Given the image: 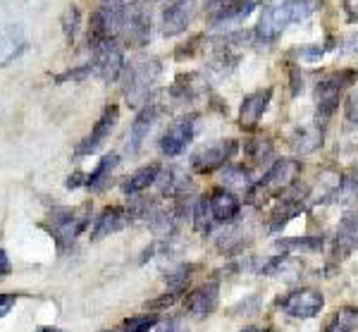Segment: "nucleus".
Wrapping results in <instances>:
<instances>
[{
	"mask_svg": "<svg viewBox=\"0 0 358 332\" xmlns=\"http://www.w3.org/2000/svg\"><path fill=\"white\" fill-rule=\"evenodd\" d=\"M315 3L313 0H282L277 5H270L261 13L256 27V39L261 43H275L282 36L287 27L294 22H303L313 15Z\"/></svg>",
	"mask_w": 358,
	"mask_h": 332,
	"instance_id": "nucleus-1",
	"label": "nucleus"
},
{
	"mask_svg": "<svg viewBox=\"0 0 358 332\" xmlns=\"http://www.w3.org/2000/svg\"><path fill=\"white\" fill-rule=\"evenodd\" d=\"M301 174V160L294 158H280L270 165V170L263 174L261 182H256L248 191V201L253 206H263L265 201L275 199V196L289 191L296 184V177Z\"/></svg>",
	"mask_w": 358,
	"mask_h": 332,
	"instance_id": "nucleus-2",
	"label": "nucleus"
},
{
	"mask_svg": "<svg viewBox=\"0 0 358 332\" xmlns=\"http://www.w3.org/2000/svg\"><path fill=\"white\" fill-rule=\"evenodd\" d=\"M160 77V62L151 60H136L124 69V98L129 106L143 108L148 106V98L155 89V81Z\"/></svg>",
	"mask_w": 358,
	"mask_h": 332,
	"instance_id": "nucleus-3",
	"label": "nucleus"
},
{
	"mask_svg": "<svg viewBox=\"0 0 358 332\" xmlns=\"http://www.w3.org/2000/svg\"><path fill=\"white\" fill-rule=\"evenodd\" d=\"M91 223V206L84 203L79 208H53L48 215V230L53 235L57 249H67L77 242V237Z\"/></svg>",
	"mask_w": 358,
	"mask_h": 332,
	"instance_id": "nucleus-4",
	"label": "nucleus"
},
{
	"mask_svg": "<svg viewBox=\"0 0 358 332\" xmlns=\"http://www.w3.org/2000/svg\"><path fill=\"white\" fill-rule=\"evenodd\" d=\"M356 81V72L354 69H339V72L327 74L325 79L317 81L315 86V110L317 118L327 120L334 115V110L339 108V101H342L344 91L349 84Z\"/></svg>",
	"mask_w": 358,
	"mask_h": 332,
	"instance_id": "nucleus-5",
	"label": "nucleus"
},
{
	"mask_svg": "<svg viewBox=\"0 0 358 332\" xmlns=\"http://www.w3.org/2000/svg\"><path fill=\"white\" fill-rule=\"evenodd\" d=\"M117 41H124L131 48H143L151 41V15L141 3H122Z\"/></svg>",
	"mask_w": 358,
	"mask_h": 332,
	"instance_id": "nucleus-6",
	"label": "nucleus"
},
{
	"mask_svg": "<svg viewBox=\"0 0 358 332\" xmlns=\"http://www.w3.org/2000/svg\"><path fill=\"white\" fill-rule=\"evenodd\" d=\"M94 74L98 79H103L106 84H113L124 74V50L120 46L117 39H108L96 43L94 48Z\"/></svg>",
	"mask_w": 358,
	"mask_h": 332,
	"instance_id": "nucleus-7",
	"label": "nucleus"
},
{
	"mask_svg": "<svg viewBox=\"0 0 358 332\" xmlns=\"http://www.w3.org/2000/svg\"><path fill=\"white\" fill-rule=\"evenodd\" d=\"M322 306H325V296L313 287L294 289V292L277 299V308H280L282 313H287L289 318H299V320L315 318L317 313L322 311Z\"/></svg>",
	"mask_w": 358,
	"mask_h": 332,
	"instance_id": "nucleus-8",
	"label": "nucleus"
},
{
	"mask_svg": "<svg viewBox=\"0 0 358 332\" xmlns=\"http://www.w3.org/2000/svg\"><path fill=\"white\" fill-rule=\"evenodd\" d=\"M236 151H239V144L234 139H222V141L208 144V146H201L192 155V167L201 174H210L227 165L234 158Z\"/></svg>",
	"mask_w": 358,
	"mask_h": 332,
	"instance_id": "nucleus-9",
	"label": "nucleus"
},
{
	"mask_svg": "<svg viewBox=\"0 0 358 332\" xmlns=\"http://www.w3.org/2000/svg\"><path fill=\"white\" fill-rule=\"evenodd\" d=\"M203 8L213 25L224 27L244 22L258 8V0H203Z\"/></svg>",
	"mask_w": 358,
	"mask_h": 332,
	"instance_id": "nucleus-10",
	"label": "nucleus"
},
{
	"mask_svg": "<svg viewBox=\"0 0 358 332\" xmlns=\"http://www.w3.org/2000/svg\"><path fill=\"white\" fill-rule=\"evenodd\" d=\"M196 120H199L196 115H184V118L172 122V125L163 132V137H160V151H163L165 155H170V158L182 155L189 144L194 141Z\"/></svg>",
	"mask_w": 358,
	"mask_h": 332,
	"instance_id": "nucleus-11",
	"label": "nucleus"
},
{
	"mask_svg": "<svg viewBox=\"0 0 358 332\" xmlns=\"http://www.w3.org/2000/svg\"><path fill=\"white\" fill-rule=\"evenodd\" d=\"M117 120H120V108H117V106H108V108L101 113V118H98V122L94 125V130H91L89 137H86L84 141L77 146V151H74V155H77V158H82V155L96 153V151L101 148L103 144H106V139L113 134L115 125H117Z\"/></svg>",
	"mask_w": 358,
	"mask_h": 332,
	"instance_id": "nucleus-12",
	"label": "nucleus"
},
{
	"mask_svg": "<svg viewBox=\"0 0 358 332\" xmlns=\"http://www.w3.org/2000/svg\"><path fill=\"white\" fill-rule=\"evenodd\" d=\"M134 213L131 208L124 206H108L98 213V218L91 225V240H103V237H110L115 232H122L124 227L131 225Z\"/></svg>",
	"mask_w": 358,
	"mask_h": 332,
	"instance_id": "nucleus-13",
	"label": "nucleus"
},
{
	"mask_svg": "<svg viewBox=\"0 0 358 332\" xmlns=\"http://www.w3.org/2000/svg\"><path fill=\"white\" fill-rule=\"evenodd\" d=\"M270 101H273V89L270 86H265V89H258L253 93H248L244 96V101H241V108H239V127L244 132H253L258 127V122L265 115V110H268Z\"/></svg>",
	"mask_w": 358,
	"mask_h": 332,
	"instance_id": "nucleus-14",
	"label": "nucleus"
},
{
	"mask_svg": "<svg viewBox=\"0 0 358 332\" xmlns=\"http://www.w3.org/2000/svg\"><path fill=\"white\" fill-rule=\"evenodd\" d=\"M196 17V0H170V5L163 13V34L165 36H177L187 32V27Z\"/></svg>",
	"mask_w": 358,
	"mask_h": 332,
	"instance_id": "nucleus-15",
	"label": "nucleus"
},
{
	"mask_svg": "<svg viewBox=\"0 0 358 332\" xmlns=\"http://www.w3.org/2000/svg\"><path fill=\"white\" fill-rule=\"evenodd\" d=\"M217 299H220V282H217V279H210V282L196 287L194 292L187 296L184 306H187L189 316L208 318L217 308Z\"/></svg>",
	"mask_w": 358,
	"mask_h": 332,
	"instance_id": "nucleus-16",
	"label": "nucleus"
},
{
	"mask_svg": "<svg viewBox=\"0 0 358 332\" xmlns=\"http://www.w3.org/2000/svg\"><path fill=\"white\" fill-rule=\"evenodd\" d=\"M158 115H160V110H158V106H153V103L143 106L136 113V118L129 127V134H127V151H129L131 155L138 153V148L143 146V141L148 139V132L153 130Z\"/></svg>",
	"mask_w": 358,
	"mask_h": 332,
	"instance_id": "nucleus-17",
	"label": "nucleus"
},
{
	"mask_svg": "<svg viewBox=\"0 0 358 332\" xmlns=\"http://www.w3.org/2000/svg\"><path fill=\"white\" fill-rule=\"evenodd\" d=\"M208 201H210V211H213L215 223L229 225V223H234V220L239 218L241 201H239V196H236L234 191L220 186V189H215L210 196H208Z\"/></svg>",
	"mask_w": 358,
	"mask_h": 332,
	"instance_id": "nucleus-18",
	"label": "nucleus"
},
{
	"mask_svg": "<svg viewBox=\"0 0 358 332\" xmlns=\"http://www.w3.org/2000/svg\"><path fill=\"white\" fill-rule=\"evenodd\" d=\"M155 184H158L163 196H167V199H179V201L187 199V194L194 189L192 177H189L187 170H182V167H167V170L160 172Z\"/></svg>",
	"mask_w": 358,
	"mask_h": 332,
	"instance_id": "nucleus-19",
	"label": "nucleus"
},
{
	"mask_svg": "<svg viewBox=\"0 0 358 332\" xmlns=\"http://www.w3.org/2000/svg\"><path fill=\"white\" fill-rule=\"evenodd\" d=\"M358 249V211L346 213L334 235V254L339 258H346Z\"/></svg>",
	"mask_w": 358,
	"mask_h": 332,
	"instance_id": "nucleus-20",
	"label": "nucleus"
},
{
	"mask_svg": "<svg viewBox=\"0 0 358 332\" xmlns=\"http://www.w3.org/2000/svg\"><path fill=\"white\" fill-rule=\"evenodd\" d=\"M160 172H163V167L158 165V162H151V165H143L138 167V170L134 174H129V177L122 182V191L127 196H138L141 191H146L148 186H153L155 182H158Z\"/></svg>",
	"mask_w": 358,
	"mask_h": 332,
	"instance_id": "nucleus-21",
	"label": "nucleus"
},
{
	"mask_svg": "<svg viewBox=\"0 0 358 332\" xmlns=\"http://www.w3.org/2000/svg\"><path fill=\"white\" fill-rule=\"evenodd\" d=\"M27 50V39L20 27H10L0 34V67H8Z\"/></svg>",
	"mask_w": 358,
	"mask_h": 332,
	"instance_id": "nucleus-22",
	"label": "nucleus"
},
{
	"mask_svg": "<svg viewBox=\"0 0 358 332\" xmlns=\"http://www.w3.org/2000/svg\"><path fill=\"white\" fill-rule=\"evenodd\" d=\"M120 162V155L117 153H110V155H103L101 160H98V165L94 167V172L86 174V186L94 191H101L103 186L108 184V179H110L113 170L117 167Z\"/></svg>",
	"mask_w": 358,
	"mask_h": 332,
	"instance_id": "nucleus-23",
	"label": "nucleus"
},
{
	"mask_svg": "<svg viewBox=\"0 0 358 332\" xmlns=\"http://www.w3.org/2000/svg\"><path fill=\"white\" fill-rule=\"evenodd\" d=\"M322 139H325V134H322V127H303V130H299L294 134L292 139V146L296 153H313L322 146Z\"/></svg>",
	"mask_w": 358,
	"mask_h": 332,
	"instance_id": "nucleus-24",
	"label": "nucleus"
},
{
	"mask_svg": "<svg viewBox=\"0 0 358 332\" xmlns=\"http://www.w3.org/2000/svg\"><path fill=\"white\" fill-rule=\"evenodd\" d=\"M222 184L224 189L229 191H244V194H248L253 186V179H251V172L246 170L244 165H224L222 170Z\"/></svg>",
	"mask_w": 358,
	"mask_h": 332,
	"instance_id": "nucleus-25",
	"label": "nucleus"
},
{
	"mask_svg": "<svg viewBox=\"0 0 358 332\" xmlns=\"http://www.w3.org/2000/svg\"><path fill=\"white\" fill-rule=\"evenodd\" d=\"M356 330H358V308L356 306L337 308L325 328V332H356Z\"/></svg>",
	"mask_w": 358,
	"mask_h": 332,
	"instance_id": "nucleus-26",
	"label": "nucleus"
},
{
	"mask_svg": "<svg viewBox=\"0 0 358 332\" xmlns=\"http://www.w3.org/2000/svg\"><path fill=\"white\" fill-rule=\"evenodd\" d=\"M322 247V237H294V240H277L275 242V249H280L282 254H299V251H317Z\"/></svg>",
	"mask_w": 358,
	"mask_h": 332,
	"instance_id": "nucleus-27",
	"label": "nucleus"
},
{
	"mask_svg": "<svg viewBox=\"0 0 358 332\" xmlns=\"http://www.w3.org/2000/svg\"><path fill=\"white\" fill-rule=\"evenodd\" d=\"M192 218H194V227L196 232H201V235H210L213 225H215V218H213V211H210V201L206 199H199L194 203L192 208Z\"/></svg>",
	"mask_w": 358,
	"mask_h": 332,
	"instance_id": "nucleus-28",
	"label": "nucleus"
},
{
	"mask_svg": "<svg viewBox=\"0 0 358 332\" xmlns=\"http://www.w3.org/2000/svg\"><path fill=\"white\" fill-rule=\"evenodd\" d=\"M192 272H194V265L192 263H184V265H177L175 270H170V275L165 277L167 282V292L179 296L187 289L189 279H192Z\"/></svg>",
	"mask_w": 358,
	"mask_h": 332,
	"instance_id": "nucleus-29",
	"label": "nucleus"
},
{
	"mask_svg": "<svg viewBox=\"0 0 358 332\" xmlns=\"http://www.w3.org/2000/svg\"><path fill=\"white\" fill-rule=\"evenodd\" d=\"M244 153L253 162H263L273 155V144H270L268 139H251V141L244 144Z\"/></svg>",
	"mask_w": 358,
	"mask_h": 332,
	"instance_id": "nucleus-30",
	"label": "nucleus"
},
{
	"mask_svg": "<svg viewBox=\"0 0 358 332\" xmlns=\"http://www.w3.org/2000/svg\"><path fill=\"white\" fill-rule=\"evenodd\" d=\"M332 201L344 203V206H346V203L358 201V177H342V184L337 186Z\"/></svg>",
	"mask_w": 358,
	"mask_h": 332,
	"instance_id": "nucleus-31",
	"label": "nucleus"
},
{
	"mask_svg": "<svg viewBox=\"0 0 358 332\" xmlns=\"http://www.w3.org/2000/svg\"><path fill=\"white\" fill-rule=\"evenodd\" d=\"M155 325H158V316H155V313H143V316L127 318L120 332H148L151 328H155Z\"/></svg>",
	"mask_w": 358,
	"mask_h": 332,
	"instance_id": "nucleus-32",
	"label": "nucleus"
},
{
	"mask_svg": "<svg viewBox=\"0 0 358 332\" xmlns=\"http://www.w3.org/2000/svg\"><path fill=\"white\" fill-rule=\"evenodd\" d=\"M79 20H82V13H79L77 5H69L65 10V15H62V32H65V39L67 41H74L79 32Z\"/></svg>",
	"mask_w": 358,
	"mask_h": 332,
	"instance_id": "nucleus-33",
	"label": "nucleus"
},
{
	"mask_svg": "<svg viewBox=\"0 0 358 332\" xmlns=\"http://www.w3.org/2000/svg\"><path fill=\"white\" fill-rule=\"evenodd\" d=\"M89 74H94V67H91V65H82V67H77V69H67V72L57 74L55 81H57V84H62V81H82V79L89 77Z\"/></svg>",
	"mask_w": 358,
	"mask_h": 332,
	"instance_id": "nucleus-34",
	"label": "nucleus"
},
{
	"mask_svg": "<svg viewBox=\"0 0 358 332\" xmlns=\"http://www.w3.org/2000/svg\"><path fill=\"white\" fill-rule=\"evenodd\" d=\"M344 115L349 122L358 125V89H354L346 96V103H344Z\"/></svg>",
	"mask_w": 358,
	"mask_h": 332,
	"instance_id": "nucleus-35",
	"label": "nucleus"
},
{
	"mask_svg": "<svg viewBox=\"0 0 358 332\" xmlns=\"http://www.w3.org/2000/svg\"><path fill=\"white\" fill-rule=\"evenodd\" d=\"M158 332H189V330H187V323H184V320L170 318V320H165V323L160 325Z\"/></svg>",
	"mask_w": 358,
	"mask_h": 332,
	"instance_id": "nucleus-36",
	"label": "nucleus"
},
{
	"mask_svg": "<svg viewBox=\"0 0 358 332\" xmlns=\"http://www.w3.org/2000/svg\"><path fill=\"white\" fill-rule=\"evenodd\" d=\"M344 13L351 25H358V0H344Z\"/></svg>",
	"mask_w": 358,
	"mask_h": 332,
	"instance_id": "nucleus-37",
	"label": "nucleus"
},
{
	"mask_svg": "<svg viewBox=\"0 0 358 332\" xmlns=\"http://www.w3.org/2000/svg\"><path fill=\"white\" fill-rule=\"evenodd\" d=\"M65 184H67V189H77V186H86V174H82V172L69 174Z\"/></svg>",
	"mask_w": 358,
	"mask_h": 332,
	"instance_id": "nucleus-38",
	"label": "nucleus"
},
{
	"mask_svg": "<svg viewBox=\"0 0 358 332\" xmlns=\"http://www.w3.org/2000/svg\"><path fill=\"white\" fill-rule=\"evenodd\" d=\"M10 272H13V265H10V258H8V254H5V249L0 247V277L10 275Z\"/></svg>",
	"mask_w": 358,
	"mask_h": 332,
	"instance_id": "nucleus-39",
	"label": "nucleus"
},
{
	"mask_svg": "<svg viewBox=\"0 0 358 332\" xmlns=\"http://www.w3.org/2000/svg\"><path fill=\"white\" fill-rule=\"evenodd\" d=\"M17 299H20V294H8V292H0V306L15 304Z\"/></svg>",
	"mask_w": 358,
	"mask_h": 332,
	"instance_id": "nucleus-40",
	"label": "nucleus"
},
{
	"mask_svg": "<svg viewBox=\"0 0 358 332\" xmlns=\"http://www.w3.org/2000/svg\"><path fill=\"white\" fill-rule=\"evenodd\" d=\"M349 43H351L349 53H358V34H354V36H349Z\"/></svg>",
	"mask_w": 358,
	"mask_h": 332,
	"instance_id": "nucleus-41",
	"label": "nucleus"
},
{
	"mask_svg": "<svg viewBox=\"0 0 358 332\" xmlns=\"http://www.w3.org/2000/svg\"><path fill=\"white\" fill-rule=\"evenodd\" d=\"M34 332H62L60 328H53V325H45V328H36Z\"/></svg>",
	"mask_w": 358,
	"mask_h": 332,
	"instance_id": "nucleus-42",
	"label": "nucleus"
},
{
	"mask_svg": "<svg viewBox=\"0 0 358 332\" xmlns=\"http://www.w3.org/2000/svg\"><path fill=\"white\" fill-rule=\"evenodd\" d=\"M13 306H15V304H8V306H0V318H5V316H8V313H10V311H13Z\"/></svg>",
	"mask_w": 358,
	"mask_h": 332,
	"instance_id": "nucleus-43",
	"label": "nucleus"
},
{
	"mask_svg": "<svg viewBox=\"0 0 358 332\" xmlns=\"http://www.w3.org/2000/svg\"><path fill=\"white\" fill-rule=\"evenodd\" d=\"M241 332H270V330H265V328H244Z\"/></svg>",
	"mask_w": 358,
	"mask_h": 332,
	"instance_id": "nucleus-44",
	"label": "nucleus"
},
{
	"mask_svg": "<svg viewBox=\"0 0 358 332\" xmlns=\"http://www.w3.org/2000/svg\"><path fill=\"white\" fill-rule=\"evenodd\" d=\"M106 3H127V0H106Z\"/></svg>",
	"mask_w": 358,
	"mask_h": 332,
	"instance_id": "nucleus-45",
	"label": "nucleus"
}]
</instances>
